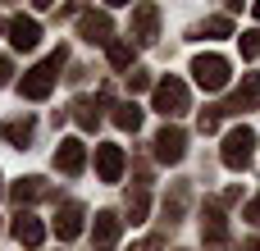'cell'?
I'll list each match as a JSON object with an SVG mask.
<instances>
[{
    "mask_svg": "<svg viewBox=\"0 0 260 251\" xmlns=\"http://www.w3.org/2000/svg\"><path fill=\"white\" fill-rule=\"evenodd\" d=\"M59 64H64V50H50L37 69H27L23 73V82H18V91L27 96V101H46L50 96V87H55V73H59Z\"/></svg>",
    "mask_w": 260,
    "mask_h": 251,
    "instance_id": "cell-1",
    "label": "cell"
},
{
    "mask_svg": "<svg viewBox=\"0 0 260 251\" xmlns=\"http://www.w3.org/2000/svg\"><path fill=\"white\" fill-rule=\"evenodd\" d=\"M251 155H256V133L242 123V128H233V133L224 137V165H229V169H247Z\"/></svg>",
    "mask_w": 260,
    "mask_h": 251,
    "instance_id": "cell-2",
    "label": "cell"
},
{
    "mask_svg": "<svg viewBox=\"0 0 260 251\" xmlns=\"http://www.w3.org/2000/svg\"><path fill=\"white\" fill-rule=\"evenodd\" d=\"M192 73H197V87H206V91L229 87V59L224 55H197L192 59Z\"/></svg>",
    "mask_w": 260,
    "mask_h": 251,
    "instance_id": "cell-3",
    "label": "cell"
},
{
    "mask_svg": "<svg viewBox=\"0 0 260 251\" xmlns=\"http://www.w3.org/2000/svg\"><path fill=\"white\" fill-rule=\"evenodd\" d=\"M155 110H160L165 119H178V114H187V87H183L178 78H165V82H155Z\"/></svg>",
    "mask_w": 260,
    "mask_h": 251,
    "instance_id": "cell-4",
    "label": "cell"
},
{
    "mask_svg": "<svg viewBox=\"0 0 260 251\" xmlns=\"http://www.w3.org/2000/svg\"><path fill=\"white\" fill-rule=\"evenodd\" d=\"M183 151H187V133H183V128H160V137H155V155H160L165 165H178Z\"/></svg>",
    "mask_w": 260,
    "mask_h": 251,
    "instance_id": "cell-5",
    "label": "cell"
},
{
    "mask_svg": "<svg viewBox=\"0 0 260 251\" xmlns=\"http://www.w3.org/2000/svg\"><path fill=\"white\" fill-rule=\"evenodd\" d=\"M96 174H101V183H119L123 178V146H96Z\"/></svg>",
    "mask_w": 260,
    "mask_h": 251,
    "instance_id": "cell-6",
    "label": "cell"
},
{
    "mask_svg": "<svg viewBox=\"0 0 260 251\" xmlns=\"http://www.w3.org/2000/svg\"><path fill=\"white\" fill-rule=\"evenodd\" d=\"M37 41H41V27H37V18H9V46L14 50H37Z\"/></svg>",
    "mask_w": 260,
    "mask_h": 251,
    "instance_id": "cell-7",
    "label": "cell"
},
{
    "mask_svg": "<svg viewBox=\"0 0 260 251\" xmlns=\"http://www.w3.org/2000/svg\"><path fill=\"white\" fill-rule=\"evenodd\" d=\"M82 165H87V146H82L78 137H64L59 151H55V169H64V174H82Z\"/></svg>",
    "mask_w": 260,
    "mask_h": 251,
    "instance_id": "cell-8",
    "label": "cell"
},
{
    "mask_svg": "<svg viewBox=\"0 0 260 251\" xmlns=\"http://www.w3.org/2000/svg\"><path fill=\"white\" fill-rule=\"evenodd\" d=\"M55 233H59L64 242H73V238L82 233V206H78V201H69V206L55 215Z\"/></svg>",
    "mask_w": 260,
    "mask_h": 251,
    "instance_id": "cell-9",
    "label": "cell"
},
{
    "mask_svg": "<svg viewBox=\"0 0 260 251\" xmlns=\"http://www.w3.org/2000/svg\"><path fill=\"white\" fill-rule=\"evenodd\" d=\"M82 41L105 46L110 41V14H82Z\"/></svg>",
    "mask_w": 260,
    "mask_h": 251,
    "instance_id": "cell-10",
    "label": "cell"
},
{
    "mask_svg": "<svg viewBox=\"0 0 260 251\" xmlns=\"http://www.w3.org/2000/svg\"><path fill=\"white\" fill-rule=\"evenodd\" d=\"M14 238H18L23 247H41L46 229H41V219H37V215H18V219H14Z\"/></svg>",
    "mask_w": 260,
    "mask_h": 251,
    "instance_id": "cell-11",
    "label": "cell"
},
{
    "mask_svg": "<svg viewBox=\"0 0 260 251\" xmlns=\"http://www.w3.org/2000/svg\"><path fill=\"white\" fill-rule=\"evenodd\" d=\"M155 23H160L155 5H142V9L133 14V27H137V41H155Z\"/></svg>",
    "mask_w": 260,
    "mask_h": 251,
    "instance_id": "cell-12",
    "label": "cell"
},
{
    "mask_svg": "<svg viewBox=\"0 0 260 251\" xmlns=\"http://www.w3.org/2000/svg\"><path fill=\"white\" fill-rule=\"evenodd\" d=\"M91 233H96V247H114L119 242V215H110V210L96 215V229Z\"/></svg>",
    "mask_w": 260,
    "mask_h": 251,
    "instance_id": "cell-13",
    "label": "cell"
},
{
    "mask_svg": "<svg viewBox=\"0 0 260 251\" xmlns=\"http://www.w3.org/2000/svg\"><path fill=\"white\" fill-rule=\"evenodd\" d=\"M256 101H260V73H247L242 87H238V96H233V110H251Z\"/></svg>",
    "mask_w": 260,
    "mask_h": 251,
    "instance_id": "cell-14",
    "label": "cell"
},
{
    "mask_svg": "<svg viewBox=\"0 0 260 251\" xmlns=\"http://www.w3.org/2000/svg\"><path fill=\"white\" fill-rule=\"evenodd\" d=\"M114 123H119L123 133H137V128H142V110H137L133 101H123V105H114Z\"/></svg>",
    "mask_w": 260,
    "mask_h": 251,
    "instance_id": "cell-15",
    "label": "cell"
},
{
    "mask_svg": "<svg viewBox=\"0 0 260 251\" xmlns=\"http://www.w3.org/2000/svg\"><path fill=\"white\" fill-rule=\"evenodd\" d=\"M5 137H9L14 146H27V142H32V119H9V123H5Z\"/></svg>",
    "mask_w": 260,
    "mask_h": 251,
    "instance_id": "cell-16",
    "label": "cell"
},
{
    "mask_svg": "<svg viewBox=\"0 0 260 251\" xmlns=\"http://www.w3.org/2000/svg\"><path fill=\"white\" fill-rule=\"evenodd\" d=\"M41 192H46L41 178H18V183H14V201H18V206H23V201H37Z\"/></svg>",
    "mask_w": 260,
    "mask_h": 251,
    "instance_id": "cell-17",
    "label": "cell"
},
{
    "mask_svg": "<svg viewBox=\"0 0 260 251\" xmlns=\"http://www.w3.org/2000/svg\"><path fill=\"white\" fill-rule=\"evenodd\" d=\"M110 64H114V69H128V64H133V46H128V41H110Z\"/></svg>",
    "mask_w": 260,
    "mask_h": 251,
    "instance_id": "cell-18",
    "label": "cell"
},
{
    "mask_svg": "<svg viewBox=\"0 0 260 251\" xmlns=\"http://www.w3.org/2000/svg\"><path fill=\"white\" fill-rule=\"evenodd\" d=\"M73 119H78L82 128H96V119H101V114H96V105H91V101H78V105H73Z\"/></svg>",
    "mask_w": 260,
    "mask_h": 251,
    "instance_id": "cell-19",
    "label": "cell"
},
{
    "mask_svg": "<svg viewBox=\"0 0 260 251\" xmlns=\"http://www.w3.org/2000/svg\"><path fill=\"white\" fill-rule=\"evenodd\" d=\"M242 55H247V59L260 55V32H242Z\"/></svg>",
    "mask_w": 260,
    "mask_h": 251,
    "instance_id": "cell-20",
    "label": "cell"
},
{
    "mask_svg": "<svg viewBox=\"0 0 260 251\" xmlns=\"http://www.w3.org/2000/svg\"><path fill=\"white\" fill-rule=\"evenodd\" d=\"M128 215H133V224H142V215H146V192H137V197L128 201Z\"/></svg>",
    "mask_w": 260,
    "mask_h": 251,
    "instance_id": "cell-21",
    "label": "cell"
},
{
    "mask_svg": "<svg viewBox=\"0 0 260 251\" xmlns=\"http://www.w3.org/2000/svg\"><path fill=\"white\" fill-rule=\"evenodd\" d=\"M206 32H215V37H229V32H233V23H229V18H210V23H206Z\"/></svg>",
    "mask_w": 260,
    "mask_h": 251,
    "instance_id": "cell-22",
    "label": "cell"
},
{
    "mask_svg": "<svg viewBox=\"0 0 260 251\" xmlns=\"http://www.w3.org/2000/svg\"><path fill=\"white\" fill-rule=\"evenodd\" d=\"M9 78H14V64H9V59H5V55H0V87H5V82H9Z\"/></svg>",
    "mask_w": 260,
    "mask_h": 251,
    "instance_id": "cell-23",
    "label": "cell"
},
{
    "mask_svg": "<svg viewBox=\"0 0 260 251\" xmlns=\"http://www.w3.org/2000/svg\"><path fill=\"white\" fill-rule=\"evenodd\" d=\"M247 219H251V224H260V197L251 201V206H247Z\"/></svg>",
    "mask_w": 260,
    "mask_h": 251,
    "instance_id": "cell-24",
    "label": "cell"
},
{
    "mask_svg": "<svg viewBox=\"0 0 260 251\" xmlns=\"http://www.w3.org/2000/svg\"><path fill=\"white\" fill-rule=\"evenodd\" d=\"M251 251H260V242H251Z\"/></svg>",
    "mask_w": 260,
    "mask_h": 251,
    "instance_id": "cell-25",
    "label": "cell"
}]
</instances>
